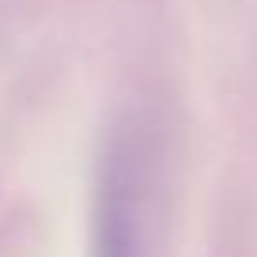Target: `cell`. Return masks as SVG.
Instances as JSON below:
<instances>
[{"label": "cell", "mask_w": 257, "mask_h": 257, "mask_svg": "<svg viewBox=\"0 0 257 257\" xmlns=\"http://www.w3.org/2000/svg\"><path fill=\"white\" fill-rule=\"evenodd\" d=\"M144 182L125 140L113 144L98 170L95 197V257H144Z\"/></svg>", "instance_id": "obj_1"}]
</instances>
